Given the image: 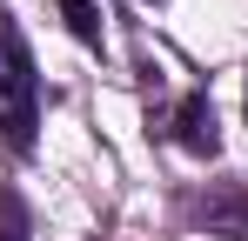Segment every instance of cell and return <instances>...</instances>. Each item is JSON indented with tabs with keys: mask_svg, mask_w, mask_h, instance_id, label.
<instances>
[{
	"mask_svg": "<svg viewBox=\"0 0 248 241\" xmlns=\"http://www.w3.org/2000/svg\"><path fill=\"white\" fill-rule=\"evenodd\" d=\"M34 127H41V80H34V54L14 27V14L0 7V134L7 148H34Z\"/></svg>",
	"mask_w": 248,
	"mask_h": 241,
	"instance_id": "obj_1",
	"label": "cell"
},
{
	"mask_svg": "<svg viewBox=\"0 0 248 241\" xmlns=\"http://www.w3.org/2000/svg\"><path fill=\"white\" fill-rule=\"evenodd\" d=\"M174 141H181L188 154H215V148H221V127H215V101H208V94H188V101H181Z\"/></svg>",
	"mask_w": 248,
	"mask_h": 241,
	"instance_id": "obj_2",
	"label": "cell"
},
{
	"mask_svg": "<svg viewBox=\"0 0 248 241\" xmlns=\"http://www.w3.org/2000/svg\"><path fill=\"white\" fill-rule=\"evenodd\" d=\"M61 14H67V27H74V40H87V47H101V7H94V0H61Z\"/></svg>",
	"mask_w": 248,
	"mask_h": 241,
	"instance_id": "obj_3",
	"label": "cell"
},
{
	"mask_svg": "<svg viewBox=\"0 0 248 241\" xmlns=\"http://www.w3.org/2000/svg\"><path fill=\"white\" fill-rule=\"evenodd\" d=\"M0 241H27V208L0 188Z\"/></svg>",
	"mask_w": 248,
	"mask_h": 241,
	"instance_id": "obj_4",
	"label": "cell"
}]
</instances>
